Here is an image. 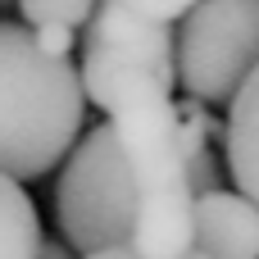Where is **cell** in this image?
<instances>
[{
    "label": "cell",
    "instance_id": "cell-1",
    "mask_svg": "<svg viewBox=\"0 0 259 259\" xmlns=\"http://www.w3.org/2000/svg\"><path fill=\"white\" fill-rule=\"evenodd\" d=\"M87 105L109 114L141 191L137 250L146 259H182L196 250V187L182 109L173 105L178 36L168 23L137 14L127 0H100L82 41Z\"/></svg>",
    "mask_w": 259,
    "mask_h": 259
},
{
    "label": "cell",
    "instance_id": "cell-2",
    "mask_svg": "<svg viewBox=\"0 0 259 259\" xmlns=\"http://www.w3.org/2000/svg\"><path fill=\"white\" fill-rule=\"evenodd\" d=\"M87 114L82 73L50 59L27 27L0 18V173L32 182L77 150Z\"/></svg>",
    "mask_w": 259,
    "mask_h": 259
},
{
    "label": "cell",
    "instance_id": "cell-3",
    "mask_svg": "<svg viewBox=\"0 0 259 259\" xmlns=\"http://www.w3.org/2000/svg\"><path fill=\"white\" fill-rule=\"evenodd\" d=\"M55 223L64 246L77 250L82 259L137 246L141 191L123 155V141L109 123L91 127L68 155L55 187Z\"/></svg>",
    "mask_w": 259,
    "mask_h": 259
},
{
    "label": "cell",
    "instance_id": "cell-4",
    "mask_svg": "<svg viewBox=\"0 0 259 259\" xmlns=\"http://www.w3.org/2000/svg\"><path fill=\"white\" fill-rule=\"evenodd\" d=\"M259 68V0H200L178 32V82L200 105H232Z\"/></svg>",
    "mask_w": 259,
    "mask_h": 259
},
{
    "label": "cell",
    "instance_id": "cell-5",
    "mask_svg": "<svg viewBox=\"0 0 259 259\" xmlns=\"http://www.w3.org/2000/svg\"><path fill=\"white\" fill-rule=\"evenodd\" d=\"M196 250L209 259H259V209L241 191L196 196Z\"/></svg>",
    "mask_w": 259,
    "mask_h": 259
},
{
    "label": "cell",
    "instance_id": "cell-6",
    "mask_svg": "<svg viewBox=\"0 0 259 259\" xmlns=\"http://www.w3.org/2000/svg\"><path fill=\"white\" fill-rule=\"evenodd\" d=\"M223 150H228V173H232L237 191L259 209V68L228 105Z\"/></svg>",
    "mask_w": 259,
    "mask_h": 259
},
{
    "label": "cell",
    "instance_id": "cell-7",
    "mask_svg": "<svg viewBox=\"0 0 259 259\" xmlns=\"http://www.w3.org/2000/svg\"><path fill=\"white\" fill-rule=\"evenodd\" d=\"M41 219L32 196L0 173V259H41Z\"/></svg>",
    "mask_w": 259,
    "mask_h": 259
},
{
    "label": "cell",
    "instance_id": "cell-8",
    "mask_svg": "<svg viewBox=\"0 0 259 259\" xmlns=\"http://www.w3.org/2000/svg\"><path fill=\"white\" fill-rule=\"evenodd\" d=\"M96 9H100V0H18V14L32 23V32H41V27H68V32L91 27Z\"/></svg>",
    "mask_w": 259,
    "mask_h": 259
},
{
    "label": "cell",
    "instance_id": "cell-9",
    "mask_svg": "<svg viewBox=\"0 0 259 259\" xmlns=\"http://www.w3.org/2000/svg\"><path fill=\"white\" fill-rule=\"evenodd\" d=\"M127 5H132L137 14H146V18H155V23H168V27H173L182 14H191L200 0H127Z\"/></svg>",
    "mask_w": 259,
    "mask_h": 259
},
{
    "label": "cell",
    "instance_id": "cell-10",
    "mask_svg": "<svg viewBox=\"0 0 259 259\" xmlns=\"http://www.w3.org/2000/svg\"><path fill=\"white\" fill-rule=\"evenodd\" d=\"M32 36H36V46H41L50 59H68L77 32H68V27H41V32H32Z\"/></svg>",
    "mask_w": 259,
    "mask_h": 259
},
{
    "label": "cell",
    "instance_id": "cell-11",
    "mask_svg": "<svg viewBox=\"0 0 259 259\" xmlns=\"http://www.w3.org/2000/svg\"><path fill=\"white\" fill-rule=\"evenodd\" d=\"M91 259H146L137 246H123V250H105V255H91ZM182 259H209V255H200V250H191V255H182Z\"/></svg>",
    "mask_w": 259,
    "mask_h": 259
},
{
    "label": "cell",
    "instance_id": "cell-12",
    "mask_svg": "<svg viewBox=\"0 0 259 259\" xmlns=\"http://www.w3.org/2000/svg\"><path fill=\"white\" fill-rule=\"evenodd\" d=\"M41 259H73V250H68V246H50V241H46Z\"/></svg>",
    "mask_w": 259,
    "mask_h": 259
}]
</instances>
